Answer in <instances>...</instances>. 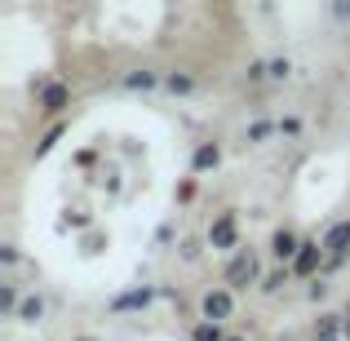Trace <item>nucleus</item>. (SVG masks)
Here are the masks:
<instances>
[{"mask_svg": "<svg viewBox=\"0 0 350 341\" xmlns=\"http://www.w3.org/2000/svg\"><path fill=\"white\" fill-rule=\"evenodd\" d=\"M319 244H324V257H333V262H346L350 257V217H342V222H333L319 235Z\"/></svg>", "mask_w": 350, "mask_h": 341, "instance_id": "8", "label": "nucleus"}, {"mask_svg": "<svg viewBox=\"0 0 350 341\" xmlns=\"http://www.w3.org/2000/svg\"><path fill=\"white\" fill-rule=\"evenodd\" d=\"M226 341H244V337H239V333H231V337H226Z\"/></svg>", "mask_w": 350, "mask_h": 341, "instance_id": "28", "label": "nucleus"}, {"mask_svg": "<svg viewBox=\"0 0 350 341\" xmlns=\"http://www.w3.org/2000/svg\"><path fill=\"white\" fill-rule=\"evenodd\" d=\"M280 133H284V137H297V133H301V120H297V115H284V120H280Z\"/></svg>", "mask_w": 350, "mask_h": 341, "instance_id": "23", "label": "nucleus"}, {"mask_svg": "<svg viewBox=\"0 0 350 341\" xmlns=\"http://www.w3.org/2000/svg\"><path fill=\"white\" fill-rule=\"evenodd\" d=\"M288 279H293V271H288V266H275V271H266V279H262V292H266V297H275V292H280Z\"/></svg>", "mask_w": 350, "mask_h": 341, "instance_id": "16", "label": "nucleus"}, {"mask_svg": "<svg viewBox=\"0 0 350 341\" xmlns=\"http://www.w3.org/2000/svg\"><path fill=\"white\" fill-rule=\"evenodd\" d=\"M169 239H173V226H169V222H164L160 230H155V244H169Z\"/></svg>", "mask_w": 350, "mask_h": 341, "instance_id": "25", "label": "nucleus"}, {"mask_svg": "<svg viewBox=\"0 0 350 341\" xmlns=\"http://www.w3.org/2000/svg\"><path fill=\"white\" fill-rule=\"evenodd\" d=\"M266 253H271L275 266H288V271H293V262H297V253H301V235H297V230H288V226H275L271 230V248H266Z\"/></svg>", "mask_w": 350, "mask_h": 341, "instance_id": "5", "label": "nucleus"}, {"mask_svg": "<svg viewBox=\"0 0 350 341\" xmlns=\"http://www.w3.org/2000/svg\"><path fill=\"white\" fill-rule=\"evenodd\" d=\"M0 262H5V266H18V262H23L18 244H0Z\"/></svg>", "mask_w": 350, "mask_h": 341, "instance_id": "21", "label": "nucleus"}, {"mask_svg": "<svg viewBox=\"0 0 350 341\" xmlns=\"http://www.w3.org/2000/svg\"><path fill=\"white\" fill-rule=\"evenodd\" d=\"M164 89L173 98H187V94H196V76L191 71H164Z\"/></svg>", "mask_w": 350, "mask_h": 341, "instance_id": "13", "label": "nucleus"}, {"mask_svg": "<svg viewBox=\"0 0 350 341\" xmlns=\"http://www.w3.org/2000/svg\"><path fill=\"white\" fill-rule=\"evenodd\" d=\"M120 85L129 94H151V89H164V71H151V67H137V71H124Z\"/></svg>", "mask_w": 350, "mask_h": 341, "instance_id": "10", "label": "nucleus"}, {"mask_svg": "<svg viewBox=\"0 0 350 341\" xmlns=\"http://www.w3.org/2000/svg\"><path fill=\"white\" fill-rule=\"evenodd\" d=\"M333 18H337V23H350V0H337V5H333Z\"/></svg>", "mask_w": 350, "mask_h": 341, "instance_id": "24", "label": "nucleus"}, {"mask_svg": "<svg viewBox=\"0 0 350 341\" xmlns=\"http://www.w3.org/2000/svg\"><path fill=\"white\" fill-rule=\"evenodd\" d=\"M310 341H346V337H310Z\"/></svg>", "mask_w": 350, "mask_h": 341, "instance_id": "27", "label": "nucleus"}, {"mask_svg": "<svg viewBox=\"0 0 350 341\" xmlns=\"http://www.w3.org/2000/svg\"><path fill=\"white\" fill-rule=\"evenodd\" d=\"M231 315H235V292L226 288V284H217V288H208L204 297H200V319H204V324H226Z\"/></svg>", "mask_w": 350, "mask_h": 341, "instance_id": "3", "label": "nucleus"}, {"mask_svg": "<svg viewBox=\"0 0 350 341\" xmlns=\"http://www.w3.org/2000/svg\"><path fill=\"white\" fill-rule=\"evenodd\" d=\"M324 244L319 239H301V253H297V262H293V279H310L315 284L319 275H324Z\"/></svg>", "mask_w": 350, "mask_h": 341, "instance_id": "4", "label": "nucleus"}, {"mask_svg": "<svg viewBox=\"0 0 350 341\" xmlns=\"http://www.w3.org/2000/svg\"><path fill=\"white\" fill-rule=\"evenodd\" d=\"M222 169V142H213V137H208V142H196V151H191V173H217Z\"/></svg>", "mask_w": 350, "mask_h": 341, "instance_id": "9", "label": "nucleus"}, {"mask_svg": "<svg viewBox=\"0 0 350 341\" xmlns=\"http://www.w3.org/2000/svg\"><path fill=\"white\" fill-rule=\"evenodd\" d=\"M271 133H280V120H253V124L244 128V142L248 146H262Z\"/></svg>", "mask_w": 350, "mask_h": 341, "instance_id": "14", "label": "nucleus"}, {"mask_svg": "<svg viewBox=\"0 0 350 341\" xmlns=\"http://www.w3.org/2000/svg\"><path fill=\"white\" fill-rule=\"evenodd\" d=\"M342 337L350 341V310H346V315H342Z\"/></svg>", "mask_w": 350, "mask_h": 341, "instance_id": "26", "label": "nucleus"}, {"mask_svg": "<svg viewBox=\"0 0 350 341\" xmlns=\"http://www.w3.org/2000/svg\"><path fill=\"white\" fill-rule=\"evenodd\" d=\"M315 337H342V315H319Z\"/></svg>", "mask_w": 350, "mask_h": 341, "instance_id": "18", "label": "nucleus"}, {"mask_svg": "<svg viewBox=\"0 0 350 341\" xmlns=\"http://www.w3.org/2000/svg\"><path fill=\"white\" fill-rule=\"evenodd\" d=\"M226 337H231V333H226L222 324H204V319L191 328V341H226Z\"/></svg>", "mask_w": 350, "mask_h": 341, "instance_id": "17", "label": "nucleus"}, {"mask_svg": "<svg viewBox=\"0 0 350 341\" xmlns=\"http://www.w3.org/2000/svg\"><path fill=\"white\" fill-rule=\"evenodd\" d=\"M36 107H40V115H62L71 107V85H62V80H40Z\"/></svg>", "mask_w": 350, "mask_h": 341, "instance_id": "6", "label": "nucleus"}, {"mask_svg": "<svg viewBox=\"0 0 350 341\" xmlns=\"http://www.w3.org/2000/svg\"><path fill=\"white\" fill-rule=\"evenodd\" d=\"M262 257L253 253V248H239V253L226 262V275H222V284L231 292H248V288H262Z\"/></svg>", "mask_w": 350, "mask_h": 341, "instance_id": "1", "label": "nucleus"}, {"mask_svg": "<svg viewBox=\"0 0 350 341\" xmlns=\"http://www.w3.org/2000/svg\"><path fill=\"white\" fill-rule=\"evenodd\" d=\"M293 76V62L288 58H271V80H288Z\"/></svg>", "mask_w": 350, "mask_h": 341, "instance_id": "20", "label": "nucleus"}, {"mask_svg": "<svg viewBox=\"0 0 350 341\" xmlns=\"http://www.w3.org/2000/svg\"><path fill=\"white\" fill-rule=\"evenodd\" d=\"M62 133H67V124H62V120H58V124H53V128H49V133H44V137H40V142H36V151H31V160H44V155H49V151H53V146H58V142H62Z\"/></svg>", "mask_w": 350, "mask_h": 341, "instance_id": "15", "label": "nucleus"}, {"mask_svg": "<svg viewBox=\"0 0 350 341\" xmlns=\"http://www.w3.org/2000/svg\"><path fill=\"white\" fill-rule=\"evenodd\" d=\"M204 244L213 248V253H226V257H235L239 248V208H222V213H213V222H208L204 230Z\"/></svg>", "mask_w": 350, "mask_h": 341, "instance_id": "2", "label": "nucleus"}, {"mask_svg": "<svg viewBox=\"0 0 350 341\" xmlns=\"http://www.w3.org/2000/svg\"><path fill=\"white\" fill-rule=\"evenodd\" d=\"M18 310H23V288H18L14 279L0 284V315H5V319H18Z\"/></svg>", "mask_w": 350, "mask_h": 341, "instance_id": "11", "label": "nucleus"}, {"mask_svg": "<svg viewBox=\"0 0 350 341\" xmlns=\"http://www.w3.org/2000/svg\"><path fill=\"white\" fill-rule=\"evenodd\" d=\"M155 297H160V288H151V284H137V288H129V292H120V297L107 301V315H129V310H146Z\"/></svg>", "mask_w": 350, "mask_h": 341, "instance_id": "7", "label": "nucleus"}, {"mask_svg": "<svg viewBox=\"0 0 350 341\" xmlns=\"http://www.w3.org/2000/svg\"><path fill=\"white\" fill-rule=\"evenodd\" d=\"M306 297H310V301H324V297H328V279H324V275H319V279L306 288Z\"/></svg>", "mask_w": 350, "mask_h": 341, "instance_id": "22", "label": "nucleus"}, {"mask_svg": "<svg viewBox=\"0 0 350 341\" xmlns=\"http://www.w3.org/2000/svg\"><path fill=\"white\" fill-rule=\"evenodd\" d=\"M85 341H89V337H85Z\"/></svg>", "mask_w": 350, "mask_h": 341, "instance_id": "29", "label": "nucleus"}, {"mask_svg": "<svg viewBox=\"0 0 350 341\" xmlns=\"http://www.w3.org/2000/svg\"><path fill=\"white\" fill-rule=\"evenodd\" d=\"M40 319H44V297H40V292H27V297H23V310H18V324L36 328Z\"/></svg>", "mask_w": 350, "mask_h": 341, "instance_id": "12", "label": "nucleus"}, {"mask_svg": "<svg viewBox=\"0 0 350 341\" xmlns=\"http://www.w3.org/2000/svg\"><path fill=\"white\" fill-rule=\"evenodd\" d=\"M178 253H182V262H200L204 244H200V239H182V244H178Z\"/></svg>", "mask_w": 350, "mask_h": 341, "instance_id": "19", "label": "nucleus"}]
</instances>
